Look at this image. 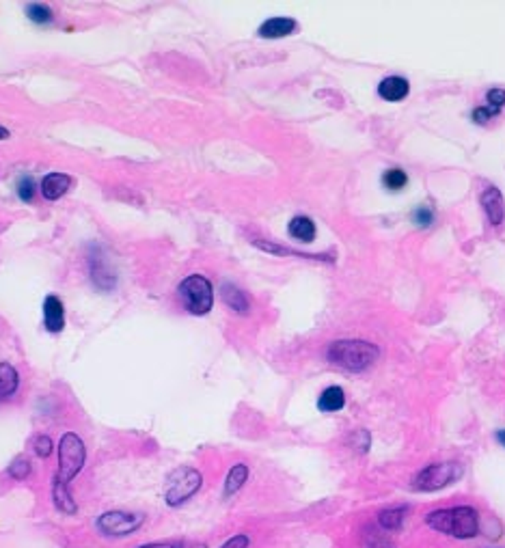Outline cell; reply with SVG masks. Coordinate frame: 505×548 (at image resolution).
<instances>
[{"mask_svg":"<svg viewBox=\"0 0 505 548\" xmlns=\"http://www.w3.org/2000/svg\"><path fill=\"white\" fill-rule=\"evenodd\" d=\"M426 524L432 531L456 538V540H473L481 531L479 512L471 506L434 510L426 516Z\"/></svg>","mask_w":505,"mask_h":548,"instance_id":"obj_1","label":"cell"},{"mask_svg":"<svg viewBox=\"0 0 505 548\" xmlns=\"http://www.w3.org/2000/svg\"><path fill=\"white\" fill-rule=\"evenodd\" d=\"M378 357H380L378 345L363 341V339H341V341L331 343L326 350L328 363H333L348 371H363L374 365Z\"/></svg>","mask_w":505,"mask_h":548,"instance_id":"obj_2","label":"cell"},{"mask_svg":"<svg viewBox=\"0 0 505 548\" xmlns=\"http://www.w3.org/2000/svg\"><path fill=\"white\" fill-rule=\"evenodd\" d=\"M84 462H86V449L82 438L76 432L63 434L59 443V473L54 479V486L70 488V481L84 469Z\"/></svg>","mask_w":505,"mask_h":548,"instance_id":"obj_3","label":"cell"},{"mask_svg":"<svg viewBox=\"0 0 505 548\" xmlns=\"http://www.w3.org/2000/svg\"><path fill=\"white\" fill-rule=\"evenodd\" d=\"M180 300L184 304V309L192 315H205L212 311L214 306V290L212 283L201 276V274H190L186 276L180 288H178Z\"/></svg>","mask_w":505,"mask_h":548,"instance_id":"obj_4","label":"cell"},{"mask_svg":"<svg viewBox=\"0 0 505 548\" xmlns=\"http://www.w3.org/2000/svg\"><path fill=\"white\" fill-rule=\"evenodd\" d=\"M201 484H203L201 473L192 467H182L178 471H173V475L169 477L166 490H164L166 506L171 508L184 506L186 501H190L196 492H199Z\"/></svg>","mask_w":505,"mask_h":548,"instance_id":"obj_5","label":"cell"},{"mask_svg":"<svg viewBox=\"0 0 505 548\" xmlns=\"http://www.w3.org/2000/svg\"><path fill=\"white\" fill-rule=\"evenodd\" d=\"M465 469L463 464L458 462H438V464H428L424 471H419V475L414 477L412 488L419 492H434L447 488L449 484H456V481L463 477Z\"/></svg>","mask_w":505,"mask_h":548,"instance_id":"obj_6","label":"cell"},{"mask_svg":"<svg viewBox=\"0 0 505 548\" xmlns=\"http://www.w3.org/2000/svg\"><path fill=\"white\" fill-rule=\"evenodd\" d=\"M145 522L143 514L134 512H106L98 518L95 527L106 538H127L141 529Z\"/></svg>","mask_w":505,"mask_h":548,"instance_id":"obj_7","label":"cell"},{"mask_svg":"<svg viewBox=\"0 0 505 548\" xmlns=\"http://www.w3.org/2000/svg\"><path fill=\"white\" fill-rule=\"evenodd\" d=\"M43 326L54 335L65 328V306L59 296H46L43 300Z\"/></svg>","mask_w":505,"mask_h":548,"instance_id":"obj_8","label":"cell"},{"mask_svg":"<svg viewBox=\"0 0 505 548\" xmlns=\"http://www.w3.org/2000/svg\"><path fill=\"white\" fill-rule=\"evenodd\" d=\"M481 205H484V212L488 216V221L497 227L503 223V218H505V203H503V194L499 188L495 186H488L484 190V194H481Z\"/></svg>","mask_w":505,"mask_h":548,"instance_id":"obj_9","label":"cell"},{"mask_svg":"<svg viewBox=\"0 0 505 548\" xmlns=\"http://www.w3.org/2000/svg\"><path fill=\"white\" fill-rule=\"evenodd\" d=\"M410 91V84L406 78L400 76H389L378 84V95L387 102H402Z\"/></svg>","mask_w":505,"mask_h":548,"instance_id":"obj_10","label":"cell"},{"mask_svg":"<svg viewBox=\"0 0 505 548\" xmlns=\"http://www.w3.org/2000/svg\"><path fill=\"white\" fill-rule=\"evenodd\" d=\"M296 31V22L292 17H270L259 26V37L266 39H279V37H288Z\"/></svg>","mask_w":505,"mask_h":548,"instance_id":"obj_11","label":"cell"},{"mask_svg":"<svg viewBox=\"0 0 505 548\" xmlns=\"http://www.w3.org/2000/svg\"><path fill=\"white\" fill-rule=\"evenodd\" d=\"M72 186V180L68 178V175H63V173H52V175H46L41 182V194L46 196L48 201H56L61 199V196L70 190Z\"/></svg>","mask_w":505,"mask_h":548,"instance_id":"obj_12","label":"cell"},{"mask_svg":"<svg viewBox=\"0 0 505 548\" xmlns=\"http://www.w3.org/2000/svg\"><path fill=\"white\" fill-rule=\"evenodd\" d=\"M345 406V391L337 384L328 386L320 393L318 398V408L322 412H339Z\"/></svg>","mask_w":505,"mask_h":548,"instance_id":"obj_13","label":"cell"},{"mask_svg":"<svg viewBox=\"0 0 505 548\" xmlns=\"http://www.w3.org/2000/svg\"><path fill=\"white\" fill-rule=\"evenodd\" d=\"M288 233L294 240H298V242L309 244V242H313V237H316V223L311 221V218H306V216H296V218H292V221H290Z\"/></svg>","mask_w":505,"mask_h":548,"instance_id":"obj_14","label":"cell"},{"mask_svg":"<svg viewBox=\"0 0 505 548\" xmlns=\"http://www.w3.org/2000/svg\"><path fill=\"white\" fill-rule=\"evenodd\" d=\"M249 479V467L247 464H233L227 473V479H225V488H223V494L225 499H231L235 492L242 490V486L247 484Z\"/></svg>","mask_w":505,"mask_h":548,"instance_id":"obj_15","label":"cell"},{"mask_svg":"<svg viewBox=\"0 0 505 548\" xmlns=\"http://www.w3.org/2000/svg\"><path fill=\"white\" fill-rule=\"evenodd\" d=\"M223 300H225V304L229 306V309L235 311V313H249V309H251V302H249L247 294L240 288H235V285H231V283L223 285Z\"/></svg>","mask_w":505,"mask_h":548,"instance_id":"obj_16","label":"cell"},{"mask_svg":"<svg viewBox=\"0 0 505 548\" xmlns=\"http://www.w3.org/2000/svg\"><path fill=\"white\" fill-rule=\"evenodd\" d=\"M406 520V508H387L378 514V522H380V527L384 531H400L402 529V524Z\"/></svg>","mask_w":505,"mask_h":548,"instance_id":"obj_17","label":"cell"},{"mask_svg":"<svg viewBox=\"0 0 505 548\" xmlns=\"http://www.w3.org/2000/svg\"><path fill=\"white\" fill-rule=\"evenodd\" d=\"M382 184H384V188L391 190V192H400V190H404L406 184H408V175H406V171H402V169H389V171H384V175H382Z\"/></svg>","mask_w":505,"mask_h":548,"instance_id":"obj_18","label":"cell"},{"mask_svg":"<svg viewBox=\"0 0 505 548\" xmlns=\"http://www.w3.org/2000/svg\"><path fill=\"white\" fill-rule=\"evenodd\" d=\"M26 15H29L31 22H35V24H39V26H46V24H50V22H52V11H50V7L41 5V3L29 5V7H26Z\"/></svg>","mask_w":505,"mask_h":548,"instance_id":"obj_19","label":"cell"},{"mask_svg":"<svg viewBox=\"0 0 505 548\" xmlns=\"http://www.w3.org/2000/svg\"><path fill=\"white\" fill-rule=\"evenodd\" d=\"M7 475L11 477V479H15V481H24V479H29V475H31V462L26 457H17V460H13V462L9 464V469H7Z\"/></svg>","mask_w":505,"mask_h":548,"instance_id":"obj_20","label":"cell"},{"mask_svg":"<svg viewBox=\"0 0 505 548\" xmlns=\"http://www.w3.org/2000/svg\"><path fill=\"white\" fill-rule=\"evenodd\" d=\"M54 445H52V438L48 434H37L35 441H33V451L39 455V457H50Z\"/></svg>","mask_w":505,"mask_h":548,"instance_id":"obj_21","label":"cell"},{"mask_svg":"<svg viewBox=\"0 0 505 548\" xmlns=\"http://www.w3.org/2000/svg\"><path fill=\"white\" fill-rule=\"evenodd\" d=\"M15 192H17V196L24 203H31L33 196H35V182H33V178H22L17 188H15Z\"/></svg>","mask_w":505,"mask_h":548,"instance_id":"obj_22","label":"cell"},{"mask_svg":"<svg viewBox=\"0 0 505 548\" xmlns=\"http://www.w3.org/2000/svg\"><path fill=\"white\" fill-rule=\"evenodd\" d=\"M432 221H434V212H432L430 208H426V205L417 208V210L412 212V223H414V225H419V227H428Z\"/></svg>","mask_w":505,"mask_h":548,"instance_id":"obj_23","label":"cell"},{"mask_svg":"<svg viewBox=\"0 0 505 548\" xmlns=\"http://www.w3.org/2000/svg\"><path fill=\"white\" fill-rule=\"evenodd\" d=\"M139 548H201V546H192V544L182 542V540H164V542H149V544H143Z\"/></svg>","mask_w":505,"mask_h":548,"instance_id":"obj_24","label":"cell"},{"mask_svg":"<svg viewBox=\"0 0 505 548\" xmlns=\"http://www.w3.org/2000/svg\"><path fill=\"white\" fill-rule=\"evenodd\" d=\"M486 102H488V108H490V111L499 113L501 108L505 106V91H503V89H492V91H488Z\"/></svg>","mask_w":505,"mask_h":548,"instance_id":"obj_25","label":"cell"},{"mask_svg":"<svg viewBox=\"0 0 505 548\" xmlns=\"http://www.w3.org/2000/svg\"><path fill=\"white\" fill-rule=\"evenodd\" d=\"M499 113H495V111H490L488 106H481V108H475L473 111V121L475 123H479V125H484V123H488L492 117H497Z\"/></svg>","mask_w":505,"mask_h":548,"instance_id":"obj_26","label":"cell"},{"mask_svg":"<svg viewBox=\"0 0 505 548\" xmlns=\"http://www.w3.org/2000/svg\"><path fill=\"white\" fill-rule=\"evenodd\" d=\"M249 544H251V538L247 533H235L221 548H249Z\"/></svg>","mask_w":505,"mask_h":548,"instance_id":"obj_27","label":"cell"},{"mask_svg":"<svg viewBox=\"0 0 505 548\" xmlns=\"http://www.w3.org/2000/svg\"><path fill=\"white\" fill-rule=\"evenodd\" d=\"M495 438H497V443H499L501 447H505V430H499V432L495 434Z\"/></svg>","mask_w":505,"mask_h":548,"instance_id":"obj_28","label":"cell"},{"mask_svg":"<svg viewBox=\"0 0 505 548\" xmlns=\"http://www.w3.org/2000/svg\"><path fill=\"white\" fill-rule=\"evenodd\" d=\"M5 139H9V130L0 127V141H5Z\"/></svg>","mask_w":505,"mask_h":548,"instance_id":"obj_29","label":"cell"},{"mask_svg":"<svg viewBox=\"0 0 505 548\" xmlns=\"http://www.w3.org/2000/svg\"><path fill=\"white\" fill-rule=\"evenodd\" d=\"M5 361H9V359H0V365H3V363H5Z\"/></svg>","mask_w":505,"mask_h":548,"instance_id":"obj_30","label":"cell"},{"mask_svg":"<svg viewBox=\"0 0 505 548\" xmlns=\"http://www.w3.org/2000/svg\"><path fill=\"white\" fill-rule=\"evenodd\" d=\"M382 548H389V546H382Z\"/></svg>","mask_w":505,"mask_h":548,"instance_id":"obj_31","label":"cell"}]
</instances>
